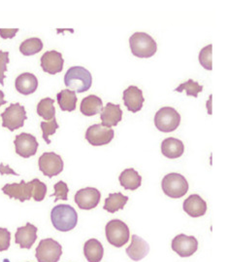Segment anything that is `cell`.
I'll return each instance as SVG.
<instances>
[{
    "label": "cell",
    "mask_w": 227,
    "mask_h": 262,
    "mask_svg": "<svg viewBox=\"0 0 227 262\" xmlns=\"http://www.w3.org/2000/svg\"><path fill=\"white\" fill-rule=\"evenodd\" d=\"M106 238L113 247L121 248L129 241L130 232L129 226L119 220H113L107 223L105 227Z\"/></svg>",
    "instance_id": "cell-5"
},
{
    "label": "cell",
    "mask_w": 227,
    "mask_h": 262,
    "mask_svg": "<svg viewBox=\"0 0 227 262\" xmlns=\"http://www.w3.org/2000/svg\"><path fill=\"white\" fill-rule=\"evenodd\" d=\"M102 110V100L95 95H89L88 97L84 98L80 106V111L85 116H94L100 113Z\"/></svg>",
    "instance_id": "cell-24"
},
{
    "label": "cell",
    "mask_w": 227,
    "mask_h": 262,
    "mask_svg": "<svg viewBox=\"0 0 227 262\" xmlns=\"http://www.w3.org/2000/svg\"><path fill=\"white\" fill-rule=\"evenodd\" d=\"M16 153L22 158H30L37 152L39 143L34 136L28 133L18 135L14 141Z\"/></svg>",
    "instance_id": "cell-11"
},
{
    "label": "cell",
    "mask_w": 227,
    "mask_h": 262,
    "mask_svg": "<svg viewBox=\"0 0 227 262\" xmlns=\"http://www.w3.org/2000/svg\"><path fill=\"white\" fill-rule=\"evenodd\" d=\"M212 48L213 45L209 44L199 53V62L207 71H212Z\"/></svg>",
    "instance_id": "cell-33"
},
{
    "label": "cell",
    "mask_w": 227,
    "mask_h": 262,
    "mask_svg": "<svg viewBox=\"0 0 227 262\" xmlns=\"http://www.w3.org/2000/svg\"><path fill=\"white\" fill-rule=\"evenodd\" d=\"M39 170L49 179L60 174L63 171V161L60 155L55 152H45L38 160Z\"/></svg>",
    "instance_id": "cell-9"
},
{
    "label": "cell",
    "mask_w": 227,
    "mask_h": 262,
    "mask_svg": "<svg viewBox=\"0 0 227 262\" xmlns=\"http://www.w3.org/2000/svg\"><path fill=\"white\" fill-rule=\"evenodd\" d=\"M37 227L28 222L24 226L19 227L15 234V242L20 249L30 250L37 240Z\"/></svg>",
    "instance_id": "cell-15"
},
{
    "label": "cell",
    "mask_w": 227,
    "mask_h": 262,
    "mask_svg": "<svg viewBox=\"0 0 227 262\" xmlns=\"http://www.w3.org/2000/svg\"><path fill=\"white\" fill-rule=\"evenodd\" d=\"M181 115L178 111L170 106H164L156 113L155 125L162 133H171L178 129Z\"/></svg>",
    "instance_id": "cell-7"
},
{
    "label": "cell",
    "mask_w": 227,
    "mask_h": 262,
    "mask_svg": "<svg viewBox=\"0 0 227 262\" xmlns=\"http://www.w3.org/2000/svg\"><path fill=\"white\" fill-rule=\"evenodd\" d=\"M183 209L189 216L200 217L207 212V203L197 194H192L184 202Z\"/></svg>",
    "instance_id": "cell-18"
},
{
    "label": "cell",
    "mask_w": 227,
    "mask_h": 262,
    "mask_svg": "<svg viewBox=\"0 0 227 262\" xmlns=\"http://www.w3.org/2000/svg\"><path fill=\"white\" fill-rule=\"evenodd\" d=\"M55 189V193L52 194L51 196H55L56 200L55 202L59 201V200H63L66 201L68 199V192H69V188L67 186V184L62 181L58 182L55 184L54 186Z\"/></svg>",
    "instance_id": "cell-34"
},
{
    "label": "cell",
    "mask_w": 227,
    "mask_h": 262,
    "mask_svg": "<svg viewBox=\"0 0 227 262\" xmlns=\"http://www.w3.org/2000/svg\"><path fill=\"white\" fill-rule=\"evenodd\" d=\"M185 152L184 142L175 138H167L161 143V153L169 159L180 158Z\"/></svg>",
    "instance_id": "cell-22"
},
{
    "label": "cell",
    "mask_w": 227,
    "mask_h": 262,
    "mask_svg": "<svg viewBox=\"0 0 227 262\" xmlns=\"http://www.w3.org/2000/svg\"><path fill=\"white\" fill-rule=\"evenodd\" d=\"M145 101L143 92L136 86H129L123 91V102L128 111L130 112H138L142 110L143 103Z\"/></svg>",
    "instance_id": "cell-17"
},
{
    "label": "cell",
    "mask_w": 227,
    "mask_h": 262,
    "mask_svg": "<svg viewBox=\"0 0 227 262\" xmlns=\"http://www.w3.org/2000/svg\"><path fill=\"white\" fill-rule=\"evenodd\" d=\"M132 54L140 59H148L157 53L158 44L156 40L145 32H135L129 38Z\"/></svg>",
    "instance_id": "cell-3"
},
{
    "label": "cell",
    "mask_w": 227,
    "mask_h": 262,
    "mask_svg": "<svg viewBox=\"0 0 227 262\" xmlns=\"http://www.w3.org/2000/svg\"><path fill=\"white\" fill-rule=\"evenodd\" d=\"M62 254V247L60 243L52 238L41 240L36 248V259L38 262H58Z\"/></svg>",
    "instance_id": "cell-8"
},
{
    "label": "cell",
    "mask_w": 227,
    "mask_h": 262,
    "mask_svg": "<svg viewBox=\"0 0 227 262\" xmlns=\"http://www.w3.org/2000/svg\"><path fill=\"white\" fill-rule=\"evenodd\" d=\"M115 132L111 128L94 124L89 127L86 132V140L93 146H102L110 143L114 139Z\"/></svg>",
    "instance_id": "cell-10"
},
{
    "label": "cell",
    "mask_w": 227,
    "mask_h": 262,
    "mask_svg": "<svg viewBox=\"0 0 227 262\" xmlns=\"http://www.w3.org/2000/svg\"><path fill=\"white\" fill-rule=\"evenodd\" d=\"M55 101L51 98H45L37 104V114L47 121H51L56 117V108L54 106Z\"/></svg>",
    "instance_id": "cell-28"
},
{
    "label": "cell",
    "mask_w": 227,
    "mask_h": 262,
    "mask_svg": "<svg viewBox=\"0 0 227 262\" xmlns=\"http://www.w3.org/2000/svg\"><path fill=\"white\" fill-rule=\"evenodd\" d=\"M119 181L124 189L134 191L141 186L142 177L134 169H127L119 174Z\"/></svg>",
    "instance_id": "cell-23"
},
{
    "label": "cell",
    "mask_w": 227,
    "mask_h": 262,
    "mask_svg": "<svg viewBox=\"0 0 227 262\" xmlns=\"http://www.w3.org/2000/svg\"><path fill=\"white\" fill-rule=\"evenodd\" d=\"M19 31V29H0V36L3 39H11L13 38L16 33Z\"/></svg>",
    "instance_id": "cell-37"
},
{
    "label": "cell",
    "mask_w": 227,
    "mask_h": 262,
    "mask_svg": "<svg viewBox=\"0 0 227 262\" xmlns=\"http://www.w3.org/2000/svg\"><path fill=\"white\" fill-rule=\"evenodd\" d=\"M15 87L16 90L21 95L29 96L37 90L38 79L34 74L30 72H24L16 78Z\"/></svg>",
    "instance_id": "cell-21"
},
{
    "label": "cell",
    "mask_w": 227,
    "mask_h": 262,
    "mask_svg": "<svg viewBox=\"0 0 227 262\" xmlns=\"http://www.w3.org/2000/svg\"><path fill=\"white\" fill-rule=\"evenodd\" d=\"M161 187L168 197L179 199L188 193L189 186L187 179L183 174L178 172H171L163 178Z\"/></svg>",
    "instance_id": "cell-4"
},
{
    "label": "cell",
    "mask_w": 227,
    "mask_h": 262,
    "mask_svg": "<svg viewBox=\"0 0 227 262\" xmlns=\"http://www.w3.org/2000/svg\"><path fill=\"white\" fill-rule=\"evenodd\" d=\"M127 254L129 258L134 261H140L147 256L149 252V246L144 239L137 235L131 237V244L127 249Z\"/></svg>",
    "instance_id": "cell-20"
},
{
    "label": "cell",
    "mask_w": 227,
    "mask_h": 262,
    "mask_svg": "<svg viewBox=\"0 0 227 262\" xmlns=\"http://www.w3.org/2000/svg\"><path fill=\"white\" fill-rule=\"evenodd\" d=\"M32 182V198L34 201L41 202L45 199L47 194V185L38 179H34Z\"/></svg>",
    "instance_id": "cell-31"
},
{
    "label": "cell",
    "mask_w": 227,
    "mask_h": 262,
    "mask_svg": "<svg viewBox=\"0 0 227 262\" xmlns=\"http://www.w3.org/2000/svg\"><path fill=\"white\" fill-rule=\"evenodd\" d=\"M57 99L61 111L71 112L76 110L78 99L75 92L70 91L68 89L62 90L57 95Z\"/></svg>",
    "instance_id": "cell-27"
},
{
    "label": "cell",
    "mask_w": 227,
    "mask_h": 262,
    "mask_svg": "<svg viewBox=\"0 0 227 262\" xmlns=\"http://www.w3.org/2000/svg\"><path fill=\"white\" fill-rule=\"evenodd\" d=\"M198 249L197 239L194 236L179 234L172 240V250L182 257H189Z\"/></svg>",
    "instance_id": "cell-12"
},
{
    "label": "cell",
    "mask_w": 227,
    "mask_h": 262,
    "mask_svg": "<svg viewBox=\"0 0 227 262\" xmlns=\"http://www.w3.org/2000/svg\"><path fill=\"white\" fill-rule=\"evenodd\" d=\"M11 233L6 228H0V252H5L10 248Z\"/></svg>",
    "instance_id": "cell-36"
},
{
    "label": "cell",
    "mask_w": 227,
    "mask_h": 262,
    "mask_svg": "<svg viewBox=\"0 0 227 262\" xmlns=\"http://www.w3.org/2000/svg\"><path fill=\"white\" fill-rule=\"evenodd\" d=\"M9 52L0 51V84L4 86L5 72L7 71V64L9 63Z\"/></svg>",
    "instance_id": "cell-35"
},
{
    "label": "cell",
    "mask_w": 227,
    "mask_h": 262,
    "mask_svg": "<svg viewBox=\"0 0 227 262\" xmlns=\"http://www.w3.org/2000/svg\"><path fill=\"white\" fill-rule=\"evenodd\" d=\"M101 193L94 187L80 189L75 195V203L82 210H92L98 206Z\"/></svg>",
    "instance_id": "cell-13"
},
{
    "label": "cell",
    "mask_w": 227,
    "mask_h": 262,
    "mask_svg": "<svg viewBox=\"0 0 227 262\" xmlns=\"http://www.w3.org/2000/svg\"><path fill=\"white\" fill-rule=\"evenodd\" d=\"M40 127H41L42 132H43V139H44V141H46L48 144H49L51 143V141H49V136L54 135L57 132V130L59 129L60 126H59L57 119L55 117L51 121L41 122Z\"/></svg>",
    "instance_id": "cell-32"
},
{
    "label": "cell",
    "mask_w": 227,
    "mask_h": 262,
    "mask_svg": "<svg viewBox=\"0 0 227 262\" xmlns=\"http://www.w3.org/2000/svg\"><path fill=\"white\" fill-rule=\"evenodd\" d=\"M129 201V197L124 196L120 192L118 193H111L108 197L105 199L104 203V210L111 213H115L119 210H122L127 203Z\"/></svg>",
    "instance_id": "cell-26"
},
{
    "label": "cell",
    "mask_w": 227,
    "mask_h": 262,
    "mask_svg": "<svg viewBox=\"0 0 227 262\" xmlns=\"http://www.w3.org/2000/svg\"><path fill=\"white\" fill-rule=\"evenodd\" d=\"M175 91L179 92V93L186 91L188 97L197 98L198 94L203 91V86L199 85L197 82H195V81H193L192 79H189V80L185 82V83L180 84L178 87L175 89Z\"/></svg>",
    "instance_id": "cell-30"
},
{
    "label": "cell",
    "mask_w": 227,
    "mask_h": 262,
    "mask_svg": "<svg viewBox=\"0 0 227 262\" xmlns=\"http://www.w3.org/2000/svg\"><path fill=\"white\" fill-rule=\"evenodd\" d=\"M64 84L75 93L89 91L92 84V76L88 70L83 67H72L64 75Z\"/></svg>",
    "instance_id": "cell-2"
},
{
    "label": "cell",
    "mask_w": 227,
    "mask_h": 262,
    "mask_svg": "<svg viewBox=\"0 0 227 262\" xmlns=\"http://www.w3.org/2000/svg\"><path fill=\"white\" fill-rule=\"evenodd\" d=\"M7 101L4 100V93L0 90V106L5 104Z\"/></svg>",
    "instance_id": "cell-39"
},
{
    "label": "cell",
    "mask_w": 227,
    "mask_h": 262,
    "mask_svg": "<svg viewBox=\"0 0 227 262\" xmlns=\"http://www.w3.org/2000/svg\"><path fill=\"white\" fill-rule=\"evenodd\" d=\"M64 60L58 51H48L41 57V68L49 74H57L63 70Z\"/></svg>",
    "instance_id": "cell-16"
},
{
    "label": "cell",
    "mask_w": 227,
    "mask_h": 262,
    "mask_svg": "<svg viewBox=\"0 0 227 262\" xmlns=\"http://www.w3.org/2000/svg\"><path fill=\"white\" fill-rule=\"evenodd\" d=\"M100 119L102 121L101 125L104 127L111 128L117 126L122 119V111L120 105L108 102L101 111Z\"/></svg>",
    "instance_id": "cell-19"
},
{
    "label": "cell",
    "mask_w": 227,
    "mask_h": 262,
    "mask_svg": "<svg viewBox=\"0 0 227 262\" xmlns=\"http://www.w3.org/2000/svg\"><path fill=\"white\" fill-rule=\"evenodd\" d=\"M1 118L2 127L7 128L11 132H14L23 127L24 121L28 119V116L24 106L17 102L11 103L10 106H8L1 114Z\"/></svg>",
    "instance_id": "cell-6"
},
{
    "label": "cell",
    "mask_w": 227,
    "mask_h": 262,
    "mask_svg": "<svg viewBox=\"0 0 227 262\" xmlns=\"http://www.w3.org/2000/svg\"><path fill=\"white\" fill-rule=\"evenodd\" d=\"M0 174H14V176H19L16 171H13L10 167L4 166L3 164H0Z\"/></svg>",
    "instance_id": "cell-38"
},
{
    "label": "cell",
    "mask_w": 227,
    "mask_h": 262,
    "mask_svg": "<svg viewBox=\"0 0 227 262\" xmlns=\"http://www.w3.org/2000/svg\"><path fill=\"white\" fill-rule=\"evenodd\" d=\"M43 49V42L37 37L23 41L20 46V52L23 56H33Z\"/></svg>",
    "instance_id": "cell-29"
},
{
    "label": "cell",
    "mask_w": 227,
    "mask_h": 262,
    "mask_svg": "<svg viewBox=\"0 0 227 262\" xmlns=\"http://www.w3.org/2000/svg\"><path fill=\"white\" fill-rule=\"evenodd\" d=\"M84 254L89 262H100L104 255V248L96 239H89L85 243Z\"/></svg>",
    "instance_id": "cell-25"
},
{
    "label": "cell",
    "mask_w": 227,
    "mask_h": 262,
    "mask_svg": "<svg viewBox=\"0 0 227 262\" xmlns=\"http://www.w3.org/2000/svg\"><path fill=\"white\" fill-rule=\"evenodd\" d=\"M51 221L58 231L68 232L76 227L78 213L70 205L60 204L52 210Z\"/></svg>",
    "instance_id": "cell-1"
},
{
    "label": "cell",
    "mask_w": 227,
    "mask_h": 262,
    "mask_svg": "<svg viewBox=\"0 0 227 262\" xmlns=\"http://www.w3.org/2000/svg\"><path fill=\"white\" fill-rule=\"evenodd\" d=\"M2 191L11 199L20 202L29 201L32 198V182L21 181L20 183L5 184L2 187Z\"/></svg>",
    "instance_id": "cell-14"
}]
</instances>
